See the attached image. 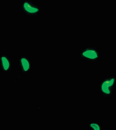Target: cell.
Masks as SVG:
<instances>
[{"instance_id":"6da1fadb","label":"cell","mask_w":116,"mask_h":130,"mask_svg":"<svg viewBox=\"0 0 116 130\" xmlns=\"http://www.w3.org/2000/svg\"><path fill=\"white\" fill-rule=\"evenodd\" d=\"M115 76H106L100 79L99 89L100 95L110 98L116 92Z\"/></svg>"},{"instance_id":"3957f363","label":"cell","mask_w":116,"mask_h":130,"mask_svg":"<svg viewBox=\"0 0 116 130\" xmlns=\"http://www.w3.org/2000/svg\"><path fill=\"white\" fill-rule=\"evenodd\" d=\"M21 10L22 14L28 17H37L44 12L43 9L38 3L31 0L21 1Z\"/></svg>"},{"instance_id":"8992f818","label":"cell","mask_w":116,"mask_h":130,"mask_svg":"<svg viewBox=\"0 0 116 130\" xmlns=\"http://www.w3.org/2000/svg\"><path fill=\"white\" fill-rule=\"evenodd\" d=\"M88 128L90 130H105V127L97 121H91L88 123Z\"/></svg>"},{"instance_id":"5b68a950","label":"cell","mask_w":116,"mask_h":130,"mask_svg":"<svg viewBox=\"0 0 116 130\" xmlns=\"http://www.w3.org/2000/svg\"><path fill=\"white\" fill-rule=\"evenodd\" d=\"M12 67V62L9 57L6 55H0V71L5 73H9Z\"/></svg>"},{"instance_id":"7a4b0ae2","label":"cell","mask_w":116,"mask_h":130,"mask_svg":"<svg viewBox=\"0 0 116 130\" xmlns=\"http://www.w3.org/2000/svg\"><path fill=\"white\" fill-rule=\"evenodd\" d=\"M77 58L88 62H99L100 58L99 49L93 45H86L79 52Z\"/></svg>"},{"instance_id":"277c9868","label":"cell","mask_w":116,"mask_h":130,"mask_svg":"<svg viewBox=\"0 0 116 130\" xmlns=\"http://www.w3.org/2000/svg\"><path fill=\"white\" fill-rule=\"evenodd\" d=\"M18 65L21 72L23 73H31L32 69V61L28 57H21L18 59Z\"/></svg>"}]
</instances>
